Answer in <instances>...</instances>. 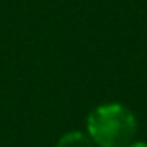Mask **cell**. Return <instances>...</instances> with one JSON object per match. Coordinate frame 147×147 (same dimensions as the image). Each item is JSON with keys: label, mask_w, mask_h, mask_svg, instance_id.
<instances>
[{"label": "cell", "mask_w": 147, "mask_h": 147, "mask_svg": "<svg viewBox=\"0 0 147 147\" xmlns=\"http://www.w3.org/2000/svg\"><path fill=\"white\" fill-rule=\"evenodd\" d=\"M56 147H93V142L88 138V134L80 132V130H71L58 140Z\"/></svg>", "instance_id": "2"}, {"label": "cell", "mask_w": 147, "mask_h": 147, "mask_svg": "<svg viewBox=\"0 0 147 147\" xmlns=\"http://www.w3.org/2000/svg\"><path fill=\"white\" fill-rule=\"evenodd\" d=\"M86 130L88 138L99 147H127L136 136L138 121L130 108L110 102L90 112Z\"/></svg>", "instance_id": "1"}, {"label": "cell", "mask_w": 147, "mask_h": 147, "mask_svg": "<svg viewBox=\"0 0 147 147\" xmlns=\"http://www.w3.org/2000/svg\"><path fill=\"white\" fill-rule=\"evenodd\" d=\"M127 147H147V142H132V144H129Z\"/></svg>", "instance_id": "3"}]
</instances>
